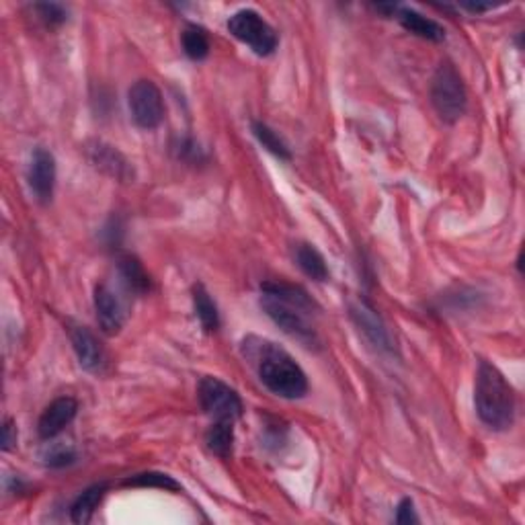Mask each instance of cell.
Listing matches in <instances>:
<instances>
[{
    "label": "cell",
    "mask_w": 525,
    "mask_h": 525,
    "mask_svg": "<svg viewBox=\"0 0 525 525\" xmlns=\"http://www.w3.org/2000/svg\"><path fill=\"white\" fill-rule=\"evenodd\" d=\"M241 351L269 392L287 400L306 397L308 378L304 370L279 345L250 335L242 341Z\"/></svg>",
    "instance_id": "obj_1"
},
{
    "label": "cell",
    "mask_w": 525,
    "mask_h": 525,
    "mask_svg": "<svg viewBox=\"0 0 525 525\" xmlns=\"http://www.w3.org/2000/svg\"><path fill=\"white\" fill-rule=\"evenodd\" d=\"M474 405L488 429L505 431L515 421V390L488 362H480L474 382Z\"/></svg>",
    "instance_id": "obj_2"
},
{
    "label": "cell",
    "mask_w": 525,
    "mask_h": 525,
    "mask_svg": "<svg viewBox=\"0 0 525 525\" xmlns=\"http://www.w3.org/2000/svg\"><path fill=\"white\" fill-rule=\"evenodd\" d=\"M431 103L445 124H456L466 113V107H468L466 86L451 62H443L435 70L433 81H431Z\"/></svg>",
    "instance_id": "obj_3"
},
{
    "label": "cell",
    "mask_w": 525,
    "mask_h": 525,
    "mask_svg": "<svg viewBox=\"0 0 525 525\" xmlns=\"http://www.w3.org/2000/svg\"><path fill=\"white\" fill-rule=\"evenodd\" d=\"M228 31L236 39L253 49L257 56H271L277 49V33L261 14L253 9H242L234 13L228 21Z\"/></svg>",
    "instance_id": "obj_4"
},
{
    "label": "cell",
    "mask_w": 525,
    "mask_h": 525,
    "mask_svg": "<svg viewBox=\"0 0 525 525\" xmlns=\"http://www.w3.org/2000/svg\"><path fill=\"white\" fill-rule=\"evenodd\" d=\"M261 308L284 333L293 337V339L300 341L302 345H306V347L311 349L320 345L319 335H316V330L306 319V312L300 311L298 306L287 304V302L271 296V293H263Z\"/></svg>",
    "instance_id": "obj_5"
},
{
    "label": "cell",
    "mask_w": 525,
    "mask_h": 525,
    "mask_svg": "<svg viewBox=\"0 0 525 525\" xmlns=\"http://www.w3.org/2000/svg\"><path fill=\"white\" fill-rule=\"evenodd\" d=\"M199 405L206 415H210L214 421L234 423L242 415V400L234 388L218 378L206 376L197 388Z\"/></svg>",
    "instance_id": "obj_6"
},
{
    "label": "cell",
    "mask_w": 525,
    "mask_h": 525,
    "mask_svg": "<svg viewBox=\"0 0 525 525\" xmlns=\"http://www.w3.org/2000/svg\"><path fill=\"white\" fill-rule=\"evenodd\" d=\"M127 105L134 124L142 129H156L164 119L162 92L153 81H138L127 92Z\"/></svg>",
    "instance_id": "obj_7"
},
{
    "label": "cell",
    "mask_w": 525,
    "mask_h": 525,
    "mask_svg": "<svg viewBox=\"0 0 525 525\" xmlns=\"http://www.w3.org/2000/svg\"><path fill=\"white\" fill-rule=\"evenodd\" d=\"M84 153L92 167L103 172V175L115 179V181L127 183L134 179L132 162L118 148L111 146V144L103 140H91L84 146Z\"/></svg>",
    "instance_id": "obj_8"
},
{
    "label": "cell",
    "mask_w": 525,
    "mask_h": 525,
    "mask_svg": "<svg viewBox=\"0 0 525 525\" xmlns=\"http://www.w3.org/2000/svg\"><path fill=\"white\" fill-rule=\"evenodd\" d=\"M27 183L39 204H49L52 201L56 187V158L43 146L33 150L27 171Z\"/></svg>",
    "instance_id": "obj_9"
},
{
    "label": "cell",
    "mask_w": 525,
    "mask_h": 525,
    "mask_svg": "<svg viewBox=\"0 0 525 525\" xmlns=\"http://www.w3.org/2000/svg\"><path fill=\"white\" fill-rule=\"evenodd\" d=\"M351 319H354L359 330L373 343V347H378L380 351H394L390 330L386 328L384 320L380 319V314L373 311L368 302L363 300L354 302V304H351Z\"/></svg>",
    "instance_id": "obj_10"
},
{
    "label": "cell",
    "mask_w": 525,
    "mask_h": 525,
    "mask_svg": "<svg viewBox=\"0 0 525 525\" xmlns=\"http://www.w3.org/2000/svg\"><path fill=\"white\" fill-rule=\"evenodd\" d=\"M78 413V402L72 397H60L54 402H49L46 411L41 413L38 423V433L41 440H54L66 429Z\"/></svg>",
    "instance_id": "obj_11"
},
{
    "label": "cell",
    "mask_w": 525,
    "mask_h": 525,
    "mask_svg": "<svg viewBox=\"0 0 525 525\" xmlns=\"http://www.w3.org/2000/svg\"><path fill=\"white\" fill-rule=\"evenodd\" d=\"M95 312L99 327L107 337H115L121 328H124L126 322L124 306H121L119 298L115 296L111 287H107L105 284L95 287Z\"/></svg>",
    "instance_id": "obj_12"
},
{
    "label": "cell",
    "mask_w": 525,
    "mask_h": 525,
    "mask_svg": "<svg viewBox=\"0 0 525 525\" xmlns=\"http://www.w3.org/2000/svg\"><path fill=\"white\" fill-rule=\"evenodd\" d=\"M70 341L74 347V354L78 357V363L83 365L86 372H103L107 359L105 351L95 335L86 327H72L70 328Z\"/></svg>",
    "instance_id": "obj_13"
},
{
    "label": "cell",
    "mask_w": 525,
    "mask_h": 525,
    "mask_svg": "<svg viewBox=\"0 0 525 525\" xmlns=\"http://www.w3.org/2000/svg\"><path fill=\"white\" fill-rule=\"evenodd\" d=\"M118 271L121 282H124L127 290L136 293V296H144V293H148L150 287H153L148 271L144 269L140 258L132 253L118 255Z\"/></svg>",
    "instance_id": "obj_14"
},
{
    "label": "cell",
    "mask_w": 525,
    "mask_h": 525,
    "mask_svg": "<svg viewBox=\"0 0 525 525\" xmlns=\"http://www.w3.org/2000/svg\"><path fill=\"white\" fill-rule=\"evenodd\" d=\"M397 19L407 31H411L416 38L435 43L445 39V29L437 23V21L427 19L425 14L416 13L413 9H397Z\"/></svg>",
    "instance_id": "obj_15"
},
{
    "label": "cell",
    "mask_w": 525,
    "mask_h": 525,
    "mask_svg": "<svg viewBox=\"0 0 525 525\" xmlns=\"http://www.w3.org/2000/svg\"><path fill=\"white\" fill-rule=\"evenodd\" d=\"M107 493V485H92L89 488H84V491L78 494L76 501L72 503L70 507V517L72 521L78 523V525H84L92 520V515L101 505V501H103Z\"/></svg>",
    "instance_id": "obj_16"
},
{
    "label": "cell",
    "mask_w": 525,
    "mask_h": 525,
    "mask_svg": "<svg viewBox=\"0 0 525 525\" xmlns=\"http://www.w3.org/2000/svg\"><path fill=\"white\" fill-rule=\"evenodd\" d=\"M296 263L298 267L304 271L314 282H327L328 279V267L325 257L320 255V250L311 242H300L296 247Z\"/></svg>",
    "instance_id": "obj_17"
},
{
    "label": "cell",
    "mask_w": 525,
    "mask_h": 525,
    "mask_svg": "<svg viewBox=\"0 0 525 525\" xmlns=\"http://www.w3.org/2000/svg\"><path fill=\"white\" fill-rule=\"evenodd\" d=\"M261 292L263 293H271V296H276L279 300L287 302V304L292 306H298L300 311H304L306 314H312L314 311V302L312 298L308 296V292L304 287L300 285H292V284H282V282H267L261 285Z\"/></svg>",
    "instance_id": "obj_18"
},
{
    "label": "cell",
    "mask_w": 525,
    "mask_h": 525,
    "mask_svg": "<svg viewBox=\"0 0 525 525\" xmlns=\"http://www.w3.org/2000/svg\"><path fill=\"white\" fill-rule=\"evenodd\" d=\"M193 308L206 333H215L220 328V312L215 302L201 284L193 285Z\"/></svg>",
    "instance_id": "obj_19"
},
{
    "label": "cell",
    "mask_w": 525,
    "mask_h": 525,
    "mask_svg": "<svg viewBox=\"0 0 525 525\" xmlns=\"http://www.w3.org/2000/svg\"><path fill=\"white\" fill-rule=\"evenodd\" d=\"M232 425L234 423H228V421H214V425L207 429L206 443L215 456L228 458L230 454H232V443H234Z\"/></svg>",
    "instance_id": "obj_20"
},
{
    "label": "cell",
    "mask_w": 525,
    "mask_h": 525,
    "mask_svg": "<svg viewBox=\"0 0 525 525\" xmlns=\"http://www.w3.org/2000/svg\"><path fill=\"white\" fill-rule=\"evenodd\" d=\"M183 52L191 57V60H206L210 54V39H207L206 31L197 25H187L183 31Z\"/></svg>",
    "instance_id": "obj_21"
},
{
    "label": "cell",
    "mask_w": 525,
    "mask_h": 525,
    "mask_svg": "<svg viewBox=\"0 0 525 525\" xmlns=\"http://www.w3.org/2000/svg\"><path fill=\"white\" fill-rule=\"evenodd\" d=\"M253 134L255 138L263 144V148L267 150V153L282 158V161H290L292 153L290 148H287V144L279 138L267 124H263V121H253Z\"/></svg>",
    "instance_id": "obj_22"
},
{
    "label": "cell",
    "mask_w": 525,
    "mask_h": 525,
    "mask_svg": "<svg viewBox=\"0 0 525 525\" xmlns=\"http://www.w3.org/2000/svg\"><path fill=\"white\" fill-rule=\"evenodd\" d=\"M126 486H144V488H164V491H179L181 485L177 483V480H172L167 474H161V472H144L138 474V477L134 478H127Z\"/></svg>",
    "instance_id": "obj_23"
},
{
    "label": "cell",
    "mask_w": 525,
    "mask_h": 525,
    "mask_svg": "<svg viewBox=\"0 0 525 525\" xmlns=\"http://www.w3.org/2000/svg\"><path fill=\"white\" fill-rule=\"evenodd\" d=\"M41 458L49 468H64V466L76 462V451L72 445L66 443H49Z\"/></svg>",
    "instance_id": "obj_24"
},
{
    "label": "cell",
    "mask_w": 525,
    "mask_h": 525,
    "mask_svg": "<svg viewBox=\"0 0 525 525\" xmlns=\"http://www.w3.org/2000/svg\"><path fill=\"white\" fill-rule=\"evenodd\" d=\"M33 11L38 13V17L48 27H57L68 21V11L64 9L62 4H56V3H38L33 6Z\"/></svg>",
    "instance_id": "obj_25"
},
{
    "label": "cell",
    "mask_w": 525,
    "mask_h": 525,
    "mask_svg": "<svg viewBox=\"0 0 525 525\" xmlns=\"http://www.w3.org/2000/svg\"><path fill=\"white\" fill-rule=\"evenodd\" d=\"M175 153H177L179 158H183V161H187V162L206 161V156H204V153H201V148L191 138H183L181 142H179V146H175Z\"/></svg>",
    "instance_id": "obj_26"
},
{
    "label": "cell",
    "mask_w": 525,
    "mask_h": 525,
    "mask_svg": "<svg viewBox=\"0 0 525 525\" xmlns=\"http://www.w3.org/2000/svg\"><path fill=\"white\" fill-rule=\"evenodd\" d=\"M416 521H419V517L415 513V503L411 499H402L397 507V523L411 525Z\"/></svg>",
    "instance_id": "obj_27"
},
{
    "label": "cell",
    "mask_w": 525,
    "mask_h": 525,
    "mask_svg": "<svg viewBox=\"0 0 525 525\" xmlns=\"http://www.w3.org/2000/svg\"><path fill=\"white\" fill-rule=\"evenodd\" d=\"M17 437H19L17 425H14L13 419H6L3 427V451L14 450V445H17Z\"/></svg>",
    "instance_id": "obj_28"
}]
</instances>
